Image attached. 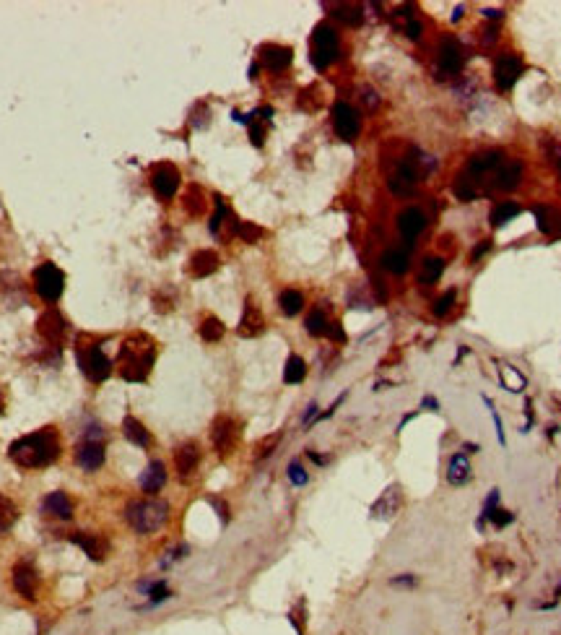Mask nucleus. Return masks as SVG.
<instances>
[{
  "instance_id": "6",
  "label": "nucleus",
  "mask_w": 561,
  "mask_h": 635,
  "mask_svg": "<svg viewBox=\"0 0 561 635\" xmlns=\"http://www.w3.org/2000/svg\"><path fill=\"white\" fill-rule=\"evenodd\" d=\"M76 357H78L81 370L89 375V380H94V383H102V380L110 378L112 365H110V360L104 357V352L99 349V346H78Z\"/></svg>"
},
{
  "instance_id": "11",
  "label": "nucleus",
  "mask_w": 561,
  "mask_h": 635,
  "mask_svg": "<svg viewBox=\"0 0 561 635\" xmlns=\"http://www.w3.org/2000/svg\"><path fill=\"white\" fill-rule=\"evenodd\" d=\"M151 185H153V193L159 198H164V201L174 198V193H177V188H179L177 167H172V164H159L151 175Z\"/></svg>"
},
{
  "instance_id": "45",
  "label": "nucleus",
  "mask_w": 561,
  "mask_h": 635,
  "mask_svg": "<svg viewBox=\"0 0 561 635\" xmlns=\"http://www.w3.org/2000/svg\"><path fill=\"white\" fill-rule=\"evenodd\" d=\"M328 336H330L333 341H346V334H343V326H340L338 320H335V323H328Z\"/></svg>"
},
{
  "instance_id": "16",
  "label": "nucleus",
  "mask_w": 561,
  "mask_h": 635,
  "mask_svg": "<svg viewBox=\"0 0 561 635\" xmlns=\"http://www.w3.org/2000/svg\"><path fill=\"white\" fill-rule=\"evenodd\" d=\"M76 464L84 469V472H99L104 464V446L96 443V440H89L76 451Z\"/></svg>"
},
{
  "instance_id": "52",
  "label": "nucleus",
  "mask_w": 561,
  "mask_h": 635,
  "mask_svg": "<svg viewBox=\"0 0 561 635\" xmlns=\"http://www.w3.org/2000/svg\"><path fill=\"white\" fill-rule=\"evenodd\" d=\"M484 16H486V18H502L504 13H502V11H496V8H486V11H484Z\"/></svg>"
},
{
  "instance_id": "30",
  "label": "nucleus",
  "mask_w": 561,
  "mask_h": 635,
  "mask_svg": "<svg viewBox=\"0 0 561 635\" xmlns=\"http://www.w3.org/2000/svg\"><path fill=\"white\" fill-rule=\"evenodd\" d=\"M382 268L390 274H406L408 271V253L406 250H387L382 256Z\"/></svg>"
},
{
  "instance_id": "43",
  "label": "nucleus",
  "mask_w": 561,
  "mask_h": 635,
  "mask_svg": "<svg viewBox=\"0 0 561 635\" xmlns=\"http://www.w3.org/2000/svg\"><path fill=\"white\" fill-rule=\"evenodd\" d=\"M455 196L463 198V201H470V198H476V190L470 188V180H468V177L458 180V185H455Z\"/></svg>"
},
{
  "instance_id": "27",
  "label": "nucleus",
  "mask_w": 561,
  "mask_h": 635,
  "mask_svg": "<svg viewBox=\"0 0 561 635\" xmlns=\"http://www.w3.org/2000/svg\"><path fill=\"white\" fill-rule=\"evenodd\" d=\"M122 432H125V438H128L133 446H138V448L151 446V435H148V429H146L143 422L136 420V417H125V422H122Z\"/></svg>"
},
{
  "instance_id": "15",
  "label": "nucleus",
  "mask_w": 561,
  "mask_h": 635,
  "mask_svg": "<svg viewBox=\"0 0 561 635\" xmlns=\"http://www.w3.org/2000/svg\"><path fill=\"white\" fill-rule=\"evenodd\" d=\"M416 180H418L416 167H413L411 162H400L398 172L390 177V190L395 193V196H411L413 188H416Z\"/></svg>"
},
{
  "instance_id": "29",
  "label": "nucleus",
  "mask_w": 561,
  "mask_h": 635,
  "mask_svg": "<svg viewBox=\"0 0 561 635\" xmlns=\"http://www.w3.org/2000/svg\"><path fill=\"white\" fill-rule=\"evenodd\" d=\"M16 521H18V505L8 498V495L0 492V536H6V534L13 529Z\"/></svg>"
},
{
  "instance_id": "42",
  "label": "nucleus",
  "mask_w": 561,
  "mask_h": 635,
  "mask_svg": "<svg viewBox=\"0 0 561 635\" xmlns=\"http://www.w3.org/2000/svg\"><path fill=\"white\" fill-rule=\"evenodd\" d=\"M452 302H455V289H450V292H444L439 300L434 302V315H447L452 308Z\"/></svg>"
},
{
  "instance_id": "22",
  "label": "nucleus",
  "mask_w": 561,
  "mask_h": 635,
  "mask_svg": "<svg viewBox=\"0 0 561 635\" xmlns=\"http://www.w3.org/2000/svg\"><path fill=\"white\" fill-rule=\"evenodd\" d=\"M164 482H167V469H164V464H162V461H151V464L146 466V472L141 474L138 484H141V489H143V492H148V495H156V492L164 487Z\"/></svg>"
},
{
  "instance_id": "1",
  "label": "nucleus",
  "mask_w": 561,
  "mask_h": 635,
  "mask_svg": "<svg viewBox=\"0 0 561 635\" xmlns=\"http://www.w3.org/2000/svg\"><path fill=\"white\" fill-rule=\"evenodd\" d=\"M60 435L55 427H42L11 443L8 455L21 469H44L60 458Z\"/></svg>"
},
{
  "instance_id": "51",
  "label": "nucleus",
  "mask_w": 561,
  "mask_h": 635,
  "mask_svg": "<svg viewBox=\"0 0 561 635\" xmlns=\"http://www.w3.org/2000/svg\"><path fill=\"white\" fill-rule=\"evenodd\" d=\"M421 409H429V412H437L439 409V401L434 398V396H426L424 401H421Z\"/></svg>"
},
{
  "instance_id": "20",
  "label": "nucleus",
  "mask_w": 561,
  "mask_h": 635,
  "mask_svg": "<svg viewBox=\"0 0 561 635\" xmlns=\"http://www.w3.org/2000/svg\"><path fill=\"white\" fill-rule=\"evenodd\" d=\"M398 510H400V487L398 484H390V487L380 495V500H374L372 515L374 518H392Z\"/></svg>"
},
{
  "instance_id": "47",
  "label": "nucleus",
  "mask_w": 561,
  "mask_h": 635,
  "mask_svg": "<svg viewBox=\"0 0 561 635\" xmlns=\"http://www.w3.org/2000/svg\"><path fill=\"white\" fill-rule=\"evenodd\" d=\"M364 104H366V107H369V110H374V107L380 104V96L374 94L372 89H364Z\"/></svg>"
},
{
  "instance_id": "36",
  "label": "nucleus",
  "mask_w": 561,
  "mask_h": 635,
  "mask_svg": "<svg viewBox=\"0 0 561 635\" xmlns=\"http://www.w3.org/2000/svg\"><path fill=\"white\" fill-rule=\"evenodd\" d=\"M307 334H312V336H325L328 334V318H325V310L323 308H317L312 310L309 315H307Z\"/></svg>"
},
{
  "instance_id": "25",
  "label": "nucleus",
  "mask_w": 561,
  "mask_h": 635,
  "mask_svg": "<svg viewBox=\"0 0 561 635\" xmlns=\"http://www.w3.org/2000/svg\"><path fill=\"white\" fill-rule=\"evenodd\" d=\"M536 222L538 230L543 234H551V237H559L561 234V214L551 206H536Z\"/></svg>"
},
{
  "instance_id": "5",
  "label": "nucleus",
  "mask_w": 561,
  "mask_h": 635,
  "mask_svg": "<svg viewBox=\"0 0 561 635\" xmlns=\"http://www.w3.org/2000/svg\"><path fill=\"white\" fill-rule=\"evenodd\" d=\"M34 287L37 294L42 297L44 302H55L60 300L63 294V287H65V276L55 263H42V266L34 271Z\"/></svg>"
},
{
  "instance_id": "21",
  "label": "nucleus",
  "mask_w": 561,
  "mask_h": 635,
  "mask_svg": "<svg viewBox=\"0 0 561 635\" xmlns=\"http://www.w3.org/2000/svg\"><path fill=\"white\" fill-rule=\"evenodd\" d=\"M424 227H426V216H424V211H418V208H406V211L398 216V230L408 242L424 232Z\"/></svg>"
},
{
  "instance_id": "54",
  "label": "nucleus",
  "mask_w": 561,
  "mask_h": 635,
  "mask_svg": "<svg viewBox=\"0 0 561 635\" xmlns=\"http://www.w3.org/2000/svg\"><path fill=\"white\" fill-rule=\"evenodd\" d=\"M309 458H312V461H315V464H325V461H328V458H325V455H317L315 451H309Z\"/></svg>"
},
{
  "instance_id": "53",
  "label": "nucleus",
  "mask_w": 561,
  "mask_h": 635,
  "mask_svg": "<svg viewBox=\"0 0 561 635\" xmlns=\"http://www.w3.org/2000/svg\"><path fill=\"white\" fill-rule=\"evenodd\" d=\"M312 417H317V403H309V409H307V414H304V422H309Z\"/></svg>"
},
{
  "instance_id": "23",
  "label": "nucleus",
  "mask_w": 561,
  "mask_h": 635,
  "mask_svg": "<svg viewBox=\"0 0 561 635\" xmlns=\"http://www.w3.org/2000/svg\"><path fill=\"white\" fill-rule=\"evenodd\" d=\"M42 510L47 515H55V518H63V521H68L70 515H73V503L65 492H50L42 503Z\"/></svg>"
},
{
  "instance_id": "9",
  "label": "nucleus",
  "mask_w": 561,
  "mask_h": 635,
  "mask_svg": "<svg viewBox=\"0 0 561 635\" xmlns=\"http://www.w3.org/2000/svg\"><path fill=\"white\" fill-rule=\"evenodd\" d=\"M11 581H13V589H16L24 599H29V601L37 599V584H39V578H37V570L29 560H21V562L13 565Z\"/></svg>"
},
{
  "instance_id": "50",
  "label": "nucleus",
  "mask_w": 561,
  "mask_h": 635,
  "mask_svg": "<svg viewBox=\"0 0 561 635\" xmlns=\"http://www.w3.org/2000/svg\"><path fill=\"white\" fill-rule=\"evenodd\" d=\"M390 584L392 586H413L416 584V578H413V575H398V578H392Z\"/></svg>"
},
{
  "instance_id": "44",
  "label": "nucleus",
  "mask_w": 561,
  "mask_h": 635,
  "mask_svg": "<svg viewBox=\"0 0 561 635\" xmlns=\"http://www.w3.org/2000/svg\"><path fill=\"white\" fill-rule=\"evenodd\" d=\"M289 479L297 484V487H302V484H307V472L302 469V466L294 461V464L289 466Z\"/></svg>"
},
{
  "instance_id": "7",
  "label": "nucleus",
  "mask_w": 561,
  "mask_h": 635,
  "mask_svg": "<svg viewBox=\"0 0 561 635\" xmlns=\"http://www.w3.org/2000/svg\"><path fill=\"white\" fill-rule=\"evenodd\" d=\"M333 128L340 138L354 141L361 130V120H359V112L351 107L349 102H335L333 104Z\"/></svg>"
},
{
  "instance_id": "32",
  "label": "nucleus",
  "mask_w": 561,
  "mask_h": 635,
  "mask_svg": "<svg viewBox=\"0 0 561 635\" xmlns=\"http://www.w3.org/2000/svg\"><path fill=\"white\" fill-rule=\"evenodd\" d=\"M502 151H486V154H478L473 156V162H470V172L473 175H484L486 170H491V167H502Z\"/></svg>"
},
{
  "instance_id": "41",
  "label": "nucleus",
  "mask_w": 561,
  "mask_h": 635,
  "mask_svg": "<svg viewBox=\"0 0 561 635\" xmlns=\"http://www.w3.org/2000/svg\"><path fill=\"white\" fill-rule=\"evenodd\" d=\"M247 125H250V138H252V144H255V146H263L265 128L255 120V115H250V118H247Z\"/></svg>"
},
{
  "instance_id": "55",
  "label": "nucleus",
  "mask_w": 561,
  "mask_h": 635,
  "mask_svg": "<svg viewBox=\"0 0 561 635\" xmlns=\"http://www.w3.org/2000/svg\"><path fill=\"white\" fill-rule=\"evenodd\" d=\"M460 18H463V6H458L455 13H452V21H460Z\"/></svg>"
},
{
  "instance_id": "13",
  "label": "nucleus",
  "mask_w": 561,
  "mask_h": 635,
  "mask_svg": "<svg viewBox=\"0 0 561 635\" xmlns=\"http://www.w3.org/2000/svg\"><path fill=\"white\" fill-rule=\"evenodd\" d=\"M70 541L78 544V547H81L91 560H96V562H102V560L107 558V552H110V541L104 539L102 534L76 532V534H70Z\"/></svg>"
},
{
  "instance_id": "14",
  "label": "nucleus",
  "mask_w": 561,
  "mask_h": 635,
  "mask_svg": "<svg viewBox=\"0 0 561 635\" xmlns=\"http://www.w3.org/2000/svg\"><path fill=\"white\" fill-rule=\"evenodd\" d=\"M260 58H263V65L271 73H280V70H286L291 65L294 52H291V47H283V44H265L260 50Z\"/></svg>"
},
{
  "instance_id": "3",
  "label": "nucleus",
  "mask_w": 561,
  "mask_h": 635,
  "mask_svg": "<svg viewBox=\"0 0 561 635\" xmlns=\"http://www.w3.org/2000/svg\"><path fill=\"white\" fill-rule=\"evenodd\" d=\"M125 518H128L130 529L136 534H153L159 532L167 518H169V505L164 500L148 498V500H133L125 508Z\"/></svg>"
},
{
  "instance_id": "18",
  "label": "nucleus",
  "mask_w": 561,
  "mask_h": 635,
  "mask_svg": "<svg viewBox=\"0 0 561 635\" xmlns=\"http://www.w3.org/2000/svg\"><path fill=\"white\" fill-rule=\"evenodd\" d=\"M239 336H247V339H252V336H260L265 331V318L263 313L252 305V300L245 302V310H242V320H239Z\"/></svg>"
},
{
  "instance_id": "28",
  "label": "nucleus",
  "mask_w": 561,
  "mask_h": 635,
  "mask_svg": "<svg viewBox=\"0 0 561 635\" xmlns=\"http://www.w3.org/2000/svg\"><path fill=\"white\" fill-rule=\"evenodd\" d=\"M522 177V164L520 162H504L496 172V188L502 190H515L520 185Z\"/></svg>"
},
{
  "instance_id": "8",
  "label": "nucleus",
  "mask_w": 561,
  "mask_h": 635,
  "mask_svg": "<svg viewBox=\"0 0 561 635\" xmlns=\"http://www.w3.org/2000/svg\"><path fill=\"white\" fill-rule=\"evenodd\" d=\"M237 422L231 420V417H219V420L213 422V429H211V443L216 448V453L221 455H229L237 446Z\"/></svg>"
},
{
  "instance_id": "49",
  "label": "nucleus",
  "mask_w": 561,
  "mask_h": 635,
  "mask_svg": "<svg viewBox=\"0 0 561 635\" xmlns=\"http://www.w3.org/2000/svg\"><path fill=\"white\" fill-rule=\"evenodd\" d=\"M486 250H489V240H484L481 245H476V248H473V253H470V263H476V260L484 256Z\"/></svg>"
},
{
  "instance_id": "33",
  "label": "nucleus",
  "mask_w": 561,
  "mask_h": 635,
  "mask_svg": "<svg viewBox=\"0 0 561 635\" xmlns=\"http://www.w3.org/2000/svg\"><path fill=\"white\" fill-rule=\"evenodd\" d=\"M499 378H502V386L507 388V391L520 394V391L525 388V378H522L512 365H499Z\"/></svg>"
},
{
  "instance_id": "2",
  "label": "nucleus",
  "mask_w": 561,
  "mask_h": 635,
  "mask_svg": "<svg viewBox=\"0 0 561 635\" xmlns=\"http://www.w3.org/2000/svg\"><path fill=\"white\" fill-rule=\"evenodd\" d=\"M153 362H156V346L146 334L128 336L117 352L120 375L130 383H141V380L148 378Z\"/></svg>"
},
{
  "instance_id": "40",
  "label": "nucleus",
  "mask_w": 561,
  "mask_h": 635,
  "mask_svg": "<svg viewBox=\"0 0 561 635\" xmlns=\"http://www.w3.org/2000/svg\"><path fill=\"white\" fill-rule=\"evenodd\" d=\"M237 234L245 242H255L257 237H263V230L255 227V224H250V222H242V224H237Z\"/></svg>"
},
{
  "instance_id": "31",
  "label": "nucleus",
  "mask_w": 561,
  "mask_h": 635,
  "mask_svg": "<svg viewBox=\"0 0 561 635\" xmlns=\"http://www.w3.org/2000/svg\"><path fill=\"white\" fill-rule=\"evenodd\" d=\"M307 375V365L304 360L299 357V354H291L289 360H286V367H283V383H289V386H294V383H302Z\"/></svg>"
},
{
  "instance_id": "56",
  "label": "nucleus",
  "mask_w": 561,
  "mask_h": 635,
  "mask_svg": "<svg viewBox=\"0 0 561 635\" xmlns=\"http://www.w3.org/2000/svg\"><path fill=\"white\" fill-rule=\"evenodd\" d=\"M0 406H3V401H0Z\"/></svg>"
},
{
  "instance_id": "35",
  "label": "nucleus",
  "mask_w": 561,
  "mask_h": 635,
  "mask_svg": "<svg viewBox=\"0 0 561 635\" xmlns=\"http://www.w3.org/2000/svg\"><path fill=\"white\" fill-rule=\"evenodd\" d=\"M442 271H444L442 258H426L424 263H421V276H418V279H421L424 284H432L442 276Z\"/></svg>"
},
{
  "instance_id": "37",
  "label": "nucleus",
  "mask_w": 561,
  "mask_h": 635,
  "mask_svg": "<svg viewBox=\"0 0 561 635\" xmlns=\"http://www.w3.org/2000/svg\"><path fill=\"white\" fill-rule=\"evenodd\" d=\"M517 214H520L517 203H510V201H504V203H499V206H494L491 224H494V227H502V224H507L510 219H515Z\"/></svg>"
},
{
  "instance_id": "34",
  "label": "nucleus",
  "mask_w": 561,
  "mask_h": 635,
  "mask_svg": "<svg viewBox=\"0 0 561 635\" xmlns=\"http://www.w3.org/2000/svg\"><path fill=\"white\" fill-rule=\"evenodd\" d=\"M278 305L286 315H297L299 310H302V305H304V297H302V292H297V289H286V292H280Z\"/></svg>"
},
{
  "instance_id": "46",
  "label": "nucleus",
  "mask_w": 561,
  "mask_h": 635,
  "mask_svg": "<svg viewBox=\"0 0 561 635\" xmlns=\"http://www.w3.org/2000/svg\"><path fill=\"white\" fill-rule=\"evenodd\" d=\"M276 443H278V435H273V438H268L265 443H260V448H257V458H263V455H268L276 448Z\"/></svg>"
},
{
  "instance_id": "48",
  "label": "nucleus",
  "mask_w": 561,
  "mask_h": 635,
  "mask_svg": "<svg viewBox=\"0 0 561 635\" xmlns=\"http://www.w3.org/2000/svg\"><path fill=\"white\" fill-rule=\"evenodd\" d=\"M406 32H408V37H411V39H418V37H421V24H418V21H413V18H411V21H408V26H406Z\"/></svg>"
},
{
  "instance_id": "24",
  "label": "nucleus",
  "mask_w": 561,
  "mask_h": 635,
  "mask_svg": "<svg viewBox=\"0 0 561 635\" xmlns=\"http://www.w3.org/2000/svg\"><path fill=\"white\" fill-rule=\"evenodd\" d=\"M216 268H219V256L213 250H198L195 256L190 258V276H195V279L211 276Z\"/></svg>"
},
{
  "instance_id": "26",
  "label": "nucleus",
  "mask_w": 561,
  "mask_h": 635,
  "mask_svg": "<svg viewBox=\"0 0 561 635\" xmlns=\"http://www.w3.org/2000/svg\"><path fill=\"white\" fill-rule=\"evenodd\" d=\"M470 479V461H468L465 453H455L450 458V466H447V482L452 487H460Z\"/></svg>"
},
{
  "instance_id": "38",
  "label": "nucleus",
  "mask_w": 561,
  "mask_h": 635,
  "mask_svg": "<svg viewBox=\"0 0 561 635\" xmlns=\"http://www.w3.org/2000/svg\"><path fill=\"white\" fill-rule=\"evenodd\" d=\"M333 11H335V18L346 21L349 26L361 24V8H359V6H351V3H338Z\"/></svg>"
},
{
  "instance_id": "10",
  "label": "nucleus",
  "mask_w": 561,
  "mask_h": 635,
  "mask_svg": "<svg viewBox=\"0 0 561 635\" xmlns=\"http://www.w3.org/2000/svg\"><path fill=\"white\" fill-rule=\"evenodd\" d=\"M520 76H522V61L517 55H502L499 61L494 63V81H496V86L502 92H507V89L517 84Z\"/></svg>"
},
{
  "instance_id": "39",
  "label": "nucleus",
  "mask_w": 561,
  "mask_h": 635,
  "mask_svg": "<svg viewBox=\"0 0 561 635\" xmlns=\"http://www.w3.org/2000/svg\"><path fill=\"white\" fill-rule=\"evenodd\" d=\"M200 336H203L205 341H219V339L224 336V323L219 320V318L208 315L203 323H200Z\"/></svg>"
},
{
  "instance_id": "19",
  "label": "nucleus",
  "mask_w": 561,
  "mask_h": 635,
  "mask_svg": "<svg viewBox=\"0 0 561 635\" xmlns=\"http://www.w3.org/2000/svg\"><path fill=\"white\" fill-rule=\"evenodd\" d=\"M463 68V50L455 39H444L439 47V70L444 76H455Z\"/></svg>"
},
{
  "instance_id": "12",
  "label": "nucleus",
  "mask_w": 561,
  "mask_h": 635,
  "mask_svg": "<svg viewBox=\"0 0 561 635\" xmlns=\"http://www.w3.org/2000/svg\"><path fill=\"white\" fill-rule=\"evenodd\" d=\"M37 331H39V336H42L50 346H58V344L63 341V336H65V318L60 315L58 310H47V313L37 320Z\"/></svg>"
},
{
  "instance_id": "4",
  "label": "nucleus",
  "mask_w": 561,
  "mask_h": 635,
  "mask_svg": "<svg viewBox=\"0 0 561 635\" xmlns=\"http://www.w3.org/2000/svg\"><path fill=\"white\" fill-rule=\"evenodd\" d=\"M338 34L330 24H320L312 32V63L315 68L325 70L335 58H338Z\"/></svg>"
},
{
  "instance_id": "17",
  "label": "nucleus",
  "mask_w": 561,
  "mask_h": 635,
  "mask_svg": "<svg viewBox=\"0 0 561 635\" xmlns=\"http://www.w3.org/2000/svg\"><path fill=\"white\" fill-rule=\"evenodd\" d=\"M198 464H200V451H198L195 443H185V446H179L174 451V466H177V474L182 479L193 477Z\"/></svg>"
}]
</instances>
